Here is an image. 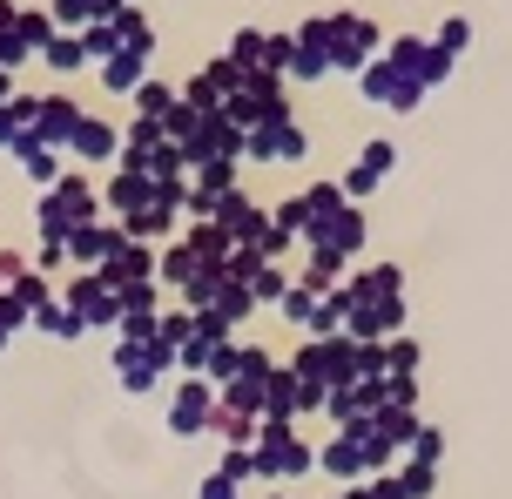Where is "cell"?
Returning a JSON list of instances; mask_svg holds the SVG:
<instances>
[{"instance_id":"cell-33","label":"cell","mask_w":512,"mask_h":499,"mask_svg":"<svg viewBox=\"0 0 512 499\" xmlns=\"http://www.w3.org/2000/svg\"><path fill=\"white\" fill-rule=\"evenodd\" d=\"M297 203H304V237L324 223V216H337L351 196H344V183H310V189H297Z\"/></svg>"},{"instance_id":"cell-8","label":"cell","mask_w":512,"mask_h":499,"mask_svg":"<svg viewBox=\"0 0 512 499\" xmlns=\"http://www.w3.org/2000/svg\"><path fill=\"white\" fill-rule=\"evenodd\" d=\"M304 338H331V331H344V311H337V290H304V284H290L283 290V304H277Z\"/></svg>"},{"instance_id":"cell-38","label":"cell","mask_w":512,"mask_h":499,"mask_svg":"<svg viewBox=\"0 0 512 499\" xmlns=\"http://www.w3.org/2000/svg\"><path fill=\"white\" fill-rule=\"evenodd\" d=\"M41 61H48L54 75H81L88 68V48H81V34H54L48 48H41Z\"/></svg>"},{"instance_id":"cell-5","label":"cell","mask_w":512,"mask_h":499,"mask_svg":"<svg viewBox=\"0 0 512 499\" xmlns=\"http://www.w3.org/2000/svg\"><path fill=\"white\" fill-rule=\"evenodd\" d=\"M223 115L250 135V129H263V122H283V115H290V95H283L277 75H256V81H243L230 102H223Z\"/></svg>"},{"instance_id":"cell-23","label":"cell","mask_w":512,"mask_h":499,"mask_svg":"<svg viewBox=\"0 0 512 499\" xmlns=\"http://www.w3.org/2000/svg\"><path fill=\"white\" fill-rule=\"evenodd\" d=\"M68 156L75 162H122V129L102 115H81V129L68 135Z\"/></svg>"},{"instance_id":"cell-1","label":"cell","mask_w":512,"mask_h":499,"mask_svg":"<svg viewBox=\"0 0 512 499\" xmlns=\"http://www.w3.org/2000/svg\"><path fill=\"white\" fill-rule=\"evenodd\" d=\"M290 371L331 398L337 385L364 378V371H358V338H344V331H331V338H304V344H297V358H290Z\"/></svg>"},{"instance_id":"cell-36","label":"cell","mask_w":512,"mask_h":499,"mask_svg":"<svg viewBox=\"0 0 512 499\" xmlns=\"http://www.w3.org/2000/svg\"><path fill=\"white\" fill-rule=\"evenodd\" d=\"M115 41H122V48L155 54V27H149V14H142L135 0H122V7H115Z\"/></svg>"},{"instance_id":"cell-11","label":"cell","mask_w":512,"mask_h":499,"mask_svg":"<svg viewBox=\"0 0 512 499\" xmlns=\"http://www.w3.org/2000/svg\"><path fill=\"white\" fill-rule=\"evenodd\" d=\"M358 88H364V102H378V108H391V115H411V108L425 102V88L405 75V68H391V61H371V68H358Z\"/></svg>"},{"instance_id":"cell-32","label":"cell","mask_w":512,"mask_h":499,"mask_svg":"<svg viewBox=\"0 0 512 499\" xmlns=\"http://www.w3.org/2000/svg\"><path fill=\"white\" fill-rule=\"evenodd\" d=\"M256 412H236V405H223V398H216V412H209V432H216V439H223V446H256Z\"/></svg>"},{"instance_id":"cell-29","label":"cell","mask_w":512,"mask_h":499,"mask_svg":"<svg viewBox=\"0 0 512 499\" xmlns=\"http://www.w3.org/2000/svg\"><path fill=\"white\" fill-rule=\"evenodd\" d=\"M371 425H378V439L391 452H411V439H418V412H411V405H391V398L371 412Z\"/></svg>"},{"instance_id":"cell-10","label":"cell","mask_w":512,"mask_h":499,"mask_svg":"<svg viewBox=\"0 0 512 499\" xmlns=\"http://www.w3.org/2000/svg\"><path fill=\"white\" fill-rule=\"evenodd\" d=\"M61 304H68V311H75L81 324H88V331H95V324H115V317H122V297L108 290L102 270H75V277L61 284Z\"/></svg>"},{"instance_id":"cell-2","label":"cell","mask_w":512,"mask_h":499,"mask_svg":"<svg viewBox=\"0 0 512 499\" xmlns=\"http://www.w3.org/2000/svg\"><path fill=\"white\" fill-rule=\"evenodd\" d=\"M256 473L270 486H290V479H310L317 473V452L304 446V432L283 419H263L256 425Z\"/></svg>"},{"instance_id":"cell-28","label":"cell","mask_w":512,"mask_h":499,"mask_svg":"<svg viewBox=\"0 0 512 499\" xmlns=\"http://www.w3.org/2000/svg\"><path fill=\"white\" fill-rule=\"evenodd\" d=\"M102 68V88H115V95H135L142 81H149V54L142 48H115L108 61H95Z\"/></svg>"},{"instance_id":"cell-43","label":"cell","mask_w":512,"mask_h":499,"mask_svg":"<svg viewBox=\"0 0 512 499\" xmlns=\"http://www.w3.org/2000/svg\"><path fill=\"white\" fill-rule=\"evenodd\" d=\"M432 41H438V48H445V54H452V61H459V54H465V48H472V21H465V14H452V21L438 27Z\"/></svg>"},{"instance_id":"cell-7","label":"cell","mask_w":512,"mask_h":499,"mask_svg":"<svg viewBox=\"0 0 512 499\" xmlns=\"http://www.w3.org/2000/svg\"><path fill=\"white\" fill-rule=\"evenodd\" d=\"M270 371H277V365H270V351H263V344H243V358H236V371L216 385V398L236 405V412H256V419H263V385H270Z\"/></svg>"},{"instance_id":"cell-27","label":"cell","mask_w":512,"mask_h":499,"mask_svg":"<svg viewBox=\"0 0 512 499\" xmlns=\"http://www.w3.org/2000/svg\"><path fill=\"white\" fill-rule=\"evenodd\" d=\"M182 243L196 250V263H203V270H230V257H236V243H230V230H223V223H189V230H182Z\"/></svg>"},{"instance_id":"cell-9","label":"cell","mask_w":512,"mask_h":499,"mask_svg":"<svg viewBox=\"0 0 512 499\" xmlns=\"http://www.w3.org/2000/svg\"><path fill=\"white\" fill-rule=\"evenodd\" d=\"M384 61L405 68L418 88H438V81L452 75V54L438 48V41H418V34H391V41H384Z\"/></svg>"},{"instance_id":"cell-39","label":"cell","mask_w":512,"mask_h":499,"mask_svg":"<svg viewBox=\"0 0 512 499\" xmlns=\"http://www.w3.org/2000/svg\"><path fill=\"white\" fill-rule=\"evenodd\" d=\"M14 34L27 41V54H41V48L54 41V34H61V27H54V14H41V7H21V21H14Z\"/></svg>"},{"instance_id":"cell-52","label":"cell","mask_w":512,"mask_h":499,"mask_svg":"<svg viewBox=\"0 0 512 499\" xmlns=\"http://www.w3.org/2000/svg\"><path fill=\"white\" fill-rule=\"evenodd\" d=\"M0 351H7V331H0Z\"/></svg>"},{"instance_id":"cell-30","label":"cell","mask_w":512,"mask_h":499,"mask_svg":"<svg viewBox=\"0 0 512 499\" xmlns=\"http://www.w3.org/2000/svg\"><path fill=\"white\" fill-rule=\"evenodd\" d=\"M149 176H128V169H115V176H108V189H102V203L108 210H115V223H122V216H135L142 210V203H149Z\"/></svg>"},{"instance_id":"cell-6","label":"cell","mask_w":512,"mask_h":499,"mask_svg":"<svg viewBox=\"0 0 512 499\" xmlns=\"http://www.w3.org/2000/svg\"><path fill=\"white\" fill-rule=\"evenodd\" d=\"M176 365V344H115V378H122V392H135V398H149V392H162V371Z\"/></svg>"},{"instance_id":"cell-31","label":"cell","mask_w":512,"mask_h":499,"mask_svg":"<svg viewBox=\"0 0 512 499\" xmlns=\"http://www.w3.org/2000/svg\"><path fill=\"white\" fill-rule=\"evenodd\" d=\"M115 7H122V0H54L48 14H54V27L81 34V27H95V21H115Z\"/></svg>"},{"instance_id":"cell-42","label":"cell","mask_w":512,"mask_h":499,"mask_svg":"<svg viewBox=\"0 0 512 499\" xmlns=\"http://www.w3.org/2000/svg\"><path fill=\"white\" fill-rule=\"evenodd\" d=\"M81 48H88V61H108V54L122 48V41H115V21H95V27H81Z\"/></svg>"},{"instance_id":"cell-40","label":"cell","mask_w":512,"mask_h":499,"mask_svg":"<svg viewBox=\"0 0 512 499\" xmlns=\"http://www.w3.org/2000/svg\"><path fill=\"white\" fill-rule=\"evenodd\" d=\"M398 486H405V499H432L438 493V466H425V459H398Z\"/></svg>"},{"instance_id":"cell-4","label":"cell","mask_w":512,"mask_h":499,"mask_svg":"<svg viewBox=\"0 0 512 499\" xmlns=\"http://www.w3.org/2000/svg\"><path fill=\"white\" fill-rule=\"evenodd\" d=\"M384 41H391V34H384L371 14H331V75L337 68H344V75L371 68V61L384 54Z\"/></svg>"},{"instance_id":"cell-20","label":"cell","mask_w":512,"mask_h":499,"mask_svg":"<svg viewBox=\"0 0 512 499\" xmlns=\"http://www.w3.org/2000/svg\"><path fill=\"white\" fill-rule=\"evenodd\" d=\"M398 331H405V297H378V304H351L344 311V338H358V344L398 338Z\"/></svg>"},{"instance_id":"cell-44","label":"cell","mask_w":512,"mask_h":499,"mask_svg":"<svg viewBox=\"0 0 512 499\" xmlns=\"http://www.w3.org/2000/svg\"><path fill=\"white\" fill-rule=\"evenodd\" d=\"M384 371H418V338H384Z\"/></svg>"},{"instance_id":"cell-50","label":"cell","mask_w":512,"mask_h":499,"mask_svg":"<svg viewBox=\"0 0 512 499\" xmlns=\"http://www.w3.org/2000/svg\"><path fill=\"white\" fill-rule=\"evenodd\" d=\"M14 21H21V7H14V0H0V34H14Z\"/></svg>"},{"instance_id":"cell-35","label":"cell","mask_w":512,"mask_h":499,"mask_svg":"<svg viewBox=\"0 0 512 499\" xmlns=\"http://www.w3.org/2000/svg\"><path fill=\"white\" fill-rule=\"evenodd\" d=\"M128 102H135V115H142V122H169V108L182 102V88H169V81H142V88H135V95H128Z\"/></svg>"},{"instance_id":"cell-13","label":"cell","mask_w":512,"mask_h":499,"mask_svg":"<svg viewBox=\"0 0 512 499\" xmlns=\"http://www.w3.org/2000/svg\"><path fill=\"white\" fill-rule=\"evenodd\" d=\"M310 156V135L297 115H283V122H263V129L243 135V162H304Z\"/></svg>"},{"instance_id":"cell-18","label":"cell","mask_w":512,"mask_h":499,"mask_svg":"<svg viewBox=\"0 0 512 499\" xmlns=\"http://www.w3.org/2000/svg\"><path fill=\"white\" fill-rule=\"evenodd\" d=\"M378 297H405V270H398V263L351 270V277L337 284V311H351V304H378Z\"/></svg>"},{"instance_id":"cell-34","label":"cell","mask_w":512,"mask_h":499,"mask_svg":"<svg viewBox=\"0 0 512 499\" xmlns=\"http://www.w3.org/2000/svg\"><path fill=\"white\" fill-rule=\"evenodd\" d=\"M155 277L189 290L196 277H203V263H196V250H189V243H169V250H155Z\"/></svg>"},{"instance_id":"cell-15","label":"cell","mask_w":512,"mask_h":499,"mask_svg":"<svg viewBox=\"0 0 512 499\" xmlns=\"http://www.w3.org/2000/svg\"><path fill=\"white\" fill-rule=\"evenodd\" d=\"M331 75V14H317L290 34V81H324Z\"/></svg>"},{"instance_id":"cell-16","label":"cell","mask_w":512,"mask_h":499,"mask_svg":"<svg viewBox=\"0 0 512 499\" xmlns=\"http://www.w3.org/2000/svg\"><path fill=\"white\" fill-rule=\"evenodd\" d=\"M102 277H108V290L115 297H135V290H155V243H135L128 237L115 257L102 263Z\"/></svg>"},{"instance_id":"cell-49","label":"cell","mask_w":512,"mask_h":499,"mask_svg":"<svg viewBox=\"0 0 512 499\" xmlns=\"http://www.w3.org/2000/svg\"><path fill=\"white\" fill-rule=\"evenodd\" d=\"M196 499H236V479H223V473H209V479H203V493H196Z\"/></svg>"},{"instance_id":"cell-19","label":"cell","mask_w":512,"mask_h":499,"mask_svg":"<svg viewBox=\"0 0 512 499\" xmlns=\"http://www.w3.org/2000/svg\"><path fill=\"white\" fill-rule=\"evenodd\" d=\"M122 243H128V230H122V223H102V216H95V223L68 230V263H75V270H102V263L115 257Z\"/></svg>"},{"instance_id":"cell-53","label":"cell","mask_w":512,"mask_h":499,"mask_svg":"<svg viewBox=\"0 0 512 499\" xmlns=\"http://www.w3.org/2000/svg\"><path fill=\"white\" fill-rule=\"evenodd\" d=\"M270 499H290V493H270Z\"/></svg>"},{"instance_id":"cell-14","label":"cell","mask_w":512,"mask_h":499,"mask_svg":"<svg viewBox=\"0 0 512 499\" xmlns=\"http://www.w3.org/2000/svg\"><path fill=\"white\" fill-rule=\"evenodd\" d=\"M209 412H216V385L209 378H182L176 392H169V432L176 439H203Z\"/></svg>"},{"instance_id":"cell-3","label":"cell","mask_w":512,"mask_h":499,"mask_svg":"<svg viewBox=\"0 0 512 499\" xmlns=\"http://www.w3.org/2000/svg\"><path fill=\"white\" fill-rule=\"evenodd\" d=\"M41 237H61L68 243V230H81V223H95L102 216V196H95V183L88 176H61V183L41 189Z\"/></svg>"},{"instance_id":"cell-48","label":"cell","mask_w":512,"mask_h":499,"mask_svg":"<svg viewBox=\"0 0 512 499\" xmlns=\"http://www.w3.org/2000/svg\"><path fill=\"white\" fill-rule=\"evenodd\" d=\"M21 129H27L21 102H0V149H14V142H21Z\"/></svg>"},{"instance_id":"cell-22","label":"cell","mask_w":512,"mask_h":499,"mask_svg":"<svg viewBox=\"0 0 512 499\" xmlns=\"http://www.w3.org/2000/svg\"><path fill=\"white\" fill-rule=\"evenodd\" d=\"M81 115H88V108H81L75 95H41V102H34V122H27V129L41 135V142H54V149H68V135L81 129Z\"/></svg>"},{"instance_id":"cell-24","label":"cell","mask_w":512,"mask_h":499,"mask_svg":"<svg viewBox=\"0 0 512 499\" xmlns=\"http://www.w3.org/2000/svg\"><path fill=\"white\" fill-rule=\"evenodd\" d=\"M391 162H398V149H391V142H364V156L344 169V196H351V203H364V196L391 176Z\"/></svg>"},{"instance_id":"cell-21","label":"cell","mask_w":512,"mask_h":499,"mask_svg":"<svg viewBox=\"0 0 512 499\" xmlns=\"http://www.w3.org/2000/svg\"><path fill=\"white\" fill-rule=\"evenodd\" d=\"M209 223H223L236 250H256V243H263V230H270V210H256L243 189H230V196L216 203V216H209Z\"/></svg>"},{"instance_id":"cell-41","label":"cell","mask_w":512,"mask_h":499,"mask_svg":"<svg viewBox=\"0 0 512 499\" xmlns=\"http://www.w3.org/2000/svg\"><path fill=\"white\" fill-rule=\"evenodd\" d=\"M216 473H223V479H236V486H250V479H263V473H256V446H230Z\"/></svg>"},{"instance_id":"cell-37","label":"cell","mask_w":512,"mask_h":499,"mask_svg":"<svg viewBox=\"0 0 512 499\" xmlns=\"http://www.w3.org/2000/svg\"><path fill=\"white\" fill-rule=\"evenodd\" d=\"M34 331H48V338H68V344H75L81 331H88V324H81V317L68 311V304H61V297H48V304H41V311H34Z\"/></svg>"},{"instance_id":"cell-45","label":"cell","mask_w":512,"mask_h":499,"mask_svg":"<svg viewBox=\"0 0 512 499\" xmlns=\"http://www.w3.org/2000/svg\"><path fill=\"white\" fill-rule=\"evenodd\" d=\"M27 324H34V311L21 304V290H0V331L14 338V331H27Z\"/></svg>"},{"instance_id":"cell-46","label":"cell","mask_w":512,"mask_h":499,"mask_svg":"<svg viewBox=\"0 0 512 499\" xmlns=\"http://www.w3.org/2000/svg\"><path fill=\"white\" fill-rule=\"evenodd\" d=\"M405 459H425V466H438V459H445V432H438V425H418V439H411Z\"/></svg>"},{"instance_id":"cell-26","label":"cell","mask_w":512,"mask_h":499,"mask_svg":"<svg viewBox=\"0 0 512 499\" xmlns=\"http://www.w3.org/2000/svg\"><path fill=\"white\" fill-rule=\"evenodd\" d=\"M61 156H68V149H54V142H41L34 129H21V142H14V162H21L27 176H34V189L61 183Z\"/></svg>"},{"instance_id":"cell-47","label":"cell","mask_w":512,"mask_h":499,"mask_svg":"<svg viewBox=\"0 0 512 499\" xmlns=\"http://www.w3.org/2000/svg\"><path fill=\"white\" fill-rule=\"evenodd\" d=\"M27 263H34L41 277H54V270L68 263V243H61V237H41V250H34V257H27Z\"/></svg>"},{"instance_id":"cell-17","label":"cell","mask_w":512,"mask_h":499,"mask_svg":"<svg viewBox=\"0 0 512 499\" xmlns=\"http://www.w3.org/2000/svg\"><path fill=\"white\" fill-rule=\"evenodd\" d=\"M236 88H243V68H236L230 54H216V61H209L203 75H189V81H182V102H189V108H203V115H209V108H223V102H230Z\"/></svg>"},{"instance_id":"cell-25","label":"cell","mask_w":512,"mask_h":499,"mask_svg":"<svg viewBox=\"0 0 512 499\" xmlns=\"http://www.w3.org/2000/svg\"><path fill=\"white\" fill-rule=\"evenodd\" d=\"M115 331H122V344H155V338H162V304H155V290H135V297H122Z\"/></svg>"},{"instance_id":"cell-51","label":"cell","mask_w":512,"mask_h":499,"mask_svg":"<svg viewBox=\"0 0 512 499\" xmlns=\"http://www.w3.org/2000/svg\"><path fill=\"white\" fill-rule=\"evenodd\" d=\"M331 499H371V493H364V479H358V486H337Z\"/></svg>"},{"instance_id":"cell-12","label":"cell","mask_w":512,"mask_h":499,"mask_svg":"<svg viewBox=\"0 0 512 499\" xmlns=\"http://www.w3.org/2000/svg\"><path fill=\"white\" fill-rule=\"evenodd\" d=\"M304 243L317 250V257H331V263H344V270H351V257L364 250V203H344L337 216H324Z\"/></svg>"}]
</instances>
